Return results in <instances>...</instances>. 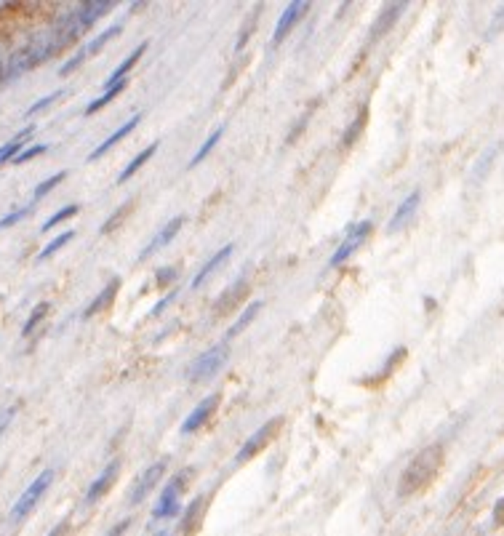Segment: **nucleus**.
Wrapping results in <instances>:
<instances>
[{
    "label": "nucleus",
    "mask_w": 504,
    "mask_h": 536,
    "mask_svg": "<svg viewBox=\"0 0 504 536\" xmlns=\"http://www.w3.org/2000/svg\"><path fill=\"white\" fill-rule=\"evenodd\" d=\"M64 534H67V523H59V526H57V528H54L48 536H64Z\"/></svg>",
    "instance_id": "obj_38"
},
{
    "label": "nucleus",
    "mask_w": 504,
    "mask_h": 536,
    "mask_svg": "<svg viewBox=\"0 0 504 536\" xmlns=\"http://www.w3.org/2000/svg\"><path fill=\"white\" fill-rule=\"evenodd\" d=\"M230 251H232V246H224V248H219V251H216L214 257L208 259V261H205V264H203V267H201V272H198V275L192 278V288H198V286H203V280L208 278V275H211V272H214V270H216V267L222 264L224 259L230 257Z\"/></svg>",
    "instance_id": "obj_20"
},
{
    "label": "nucleus",
    "mask_w": 504,
    "mask_h": 536,
    "mask_svg": "<svg viewBox=\"0 0 504 536\" xmlns=\"http://www.w3.org/2000/svg\"><path fill=\"white\" fill-rule=\"evenodd\" d=\"M419 200H422V195H419V190L416 192H411L408 198L398 206V211H395V217H392V221H390V232H398L401 227H403L408 219L414 217V211H416V206H419Z\"/></svg>",
    "instance_id": "obj_14"
},
{
    "label": "nucleus",
    "mask_w": 504,
    "mask_h": 536,
    "mask_svg": "<svg viewBox=\"0 0 504 536\" xmlns=\"http://www.w3.org/2000/svg\"><path fill=\"white\" fill-rule=\"evenodd\" d=\"M46 312H48V301H41V304H35V310L30 312V318L24 323V328H21V337H30L32 331H35V326L46 318Z\"/></svg>",
    "instance_id": "obj_27"
},
{
    "label": "nucleus",
    "mask_w": 504,
    "mask_h": 536,
    "mask_svg": "<svg viewBox=\"0 0 504 536\" xmlns=\"http://www.w3.org/2000/svg\"><path fill=\"white\" fill-rule=\"evenodd\" d=\"M365 120H368V110H365V107H361V110H358V115H355V120H352V126H350V131L344 134V139H342L344 147H350L352 141L361 137V131H363Z\"/></svg>",
    "instance_id": "obj_25"
},
{
    "label": "nucleus",
    "mask_w": 504,
    "mask_h": 536,
    "mask_svg": "<svg viewBox=\"0 0 504 536\" xmlns=\"http://www.w3.org/2000/svg\"><path fill=\"white\" fill-rule=\"evenodd\" d=\"M121 473V461L115 459V461H110L104 470H101V475L88 486V491H85V504H94V502H99L110 488H112V483H115V477Z\"/></svg>",
    "instance_id": "obj_8"
},
{
    "label": "nucleus",
    "mask_w": 504,
    "mask_h": 536,
    "mask_svg": "<svg viewBox=\"0 0 504 536\" xmlns=\"http://www.w3.org/2000/svg\"><path fill=\"white\" fill-rule=\"evenodd\" d=\"M190 475H192V470H182L179 475L165 486V491L161 494L158 504H155V510H152V520H165V517L179 515V497H182L184 483L190 480Z\"/></svg>",
    "instance_id": "obj_2"
},
{
    "label": "nucleus",
    "mask_w": 504,
    "mask_h": 536,
    "mask_svg": "<svg viewBox=\"0 0 504 536\" xmlns=\"http://www.w3.org/2000/svg\"><path fill=\"white\" fill-rule=\"evenodd\" d=\"M155 536H168V534H155Z\"/></svg>",
    "instance_id": "obj_39"
},
{
    "label": "nucleus",
    "mask_w": 504,
    "mask_h": 536,
    "mask_svg": "<svg viewBox=\"0 0 504 536\" xmlns=\"http://www.w3.org/2000/svg\"><path fill=\"white\" fill-rule=\"evenodd\" d=\"M281 424H283V419H281V417H278V419H270L267 424H262V427H259V430H256L254 435H251L248 440H245V443H243V448L238 451L235 461H238V464H243V461H248V459L256 457V454L262 451L264 446H267V443L272 440V435H275V433L281 430Z\"/></svg>",
    "instance_id": "obj_5"
},
{
    "label": "nucleus",
    "mask_w": 504,
    "mask_h": 536,
    "mask_svg": "<svg viewBox=\"0 0 504 536\" xmlns=\"http://www.w3.org/2000/svg\"><path fill=\"white\" fill-rule=\"evenodd\" d=\"M32 131H35V126H27V128H24V131H19V134L8 141V144H3V147H0V166H3V163H8V160H14L17 155H19L21 147H24V144H27V139L32 137Z\"/></svg>",
    "instance_id": "obj_16"
},
{
    "label": "nucleus",
    "mask_w": 504,
    "mask_h": 536,
    "mask_svg": "<svg viewBox=\"0 0 504 536\" xmlns=\"http://www.w3.org/2000/svg\"><path fill=\"white\" fill-rule=\"evenodd\" d=\"M245 294H248V283H245L243 278L235 280V283L224 291L222 297L216 299V304H214V315H216V318H224V315L235 312V307H238L243 299H245Z\"/></svg>",
    "instance_id": "obj_7"
},
{
    "label": "nucleus",
    "mask_w": 504,
    "mask_h": 536,
    "mask_svg": "<svg viewBox=\"0 0 504 536\" xmlns=\"http://www.w3.org/2000/svg\"><path fill=\"white\" fill-rule=\"evenodd\" d=\"M139 120H141V115H134V118L128 120V123H123V126H121V128H118V131H115V134H112V137H107V139L101 141L99 147H97V150H94V152H91V160L101 158V155H104V152H107V150H110V147H112V144H115V141H121L123 137H125V134H128V131H134V128H137V123H139Z\"/></svg>",
    "instance_id": "obj_18"
},
{
    "label": "nucleus",
    "mask_w": 504,
    "mask_h": 536,
    "mask_svg": "<svg viewBox=\"0 0 504 536\" xmlns=\"http://www.w3.org/2000/svg\"><path fill=\"white\" fill-rule=\"evenodd\" d=\"M59 97H61V91H54V94H48V97H43L41 101H35V104H32V107L27 110V115H35V112H41V110H46V107H48L51 101H54V99H59Z\"/></svg>",
    "instance_id": "obj_35"
},
{
    "label": "nucleus",
    "mask_w": 504,
    "mask_h": 536,
    "mask_svg": "<svg viewBox=\"0 0 504 536\" xmlns=\"http://www.w3.org/2000/svg\"><path fill=\"white\" fill-rule=\"evenodd\" d=\"M72 238H75V232H72V230H67V232L57 235V238L51 240V243H48V246L43 248L41 254H38V261H43V259H48V257H54V254H57L59 248H64V246H67V243H70Z\"/></svg>",
    "instance_id": "obj_26"
},
{
    "label": "nucleus",
    "mask_w": 504,
    "mask_h": 536,
    "mask_svg": "<svg viewBox=\"0 0 504 536\" xmlns=\"http://www.w3.org/2000/svg\"><path fill=\"white\" fill-rule=\"evenodd\" d=\"M17 411H19V403H14V406H8L3 414H0V435L8 430V424H11V419L17 417Z\"/></svg>",
    "instance_id": "obj_34"
},
{
    "label": "nucleus",
    "mask_w": 504,
    "mask_h": 536,
    "mask_svg": "<svg viewBox=\"0 0 504 536\" xmlns=\"http://www.w3.org/2000/svg\"><path fill=\"white\" fill-rule=\"evenodd\" d=\"M403 11H405L403 3H392L387 11H382V17L376 19V24H374V27H371V38H374V40L382 38V32H387V30H390V27L398 21V17H401Z\"/></svg>",
    "instance_id": "obj_15"
},
{
    "label": "nucleus",
    "mask_w": 504,
    "mask_h": 536,
    "mask_svg": "<svg viewBox=\"0 0 504 536\" xmlns=\"http://www.w3.org/2000/svg\"><path fill=\"white\" fill-rule=\"evenodd\" d=\"M144 48H147V43H141V46H137V48L131 51V57H128V59H125V61H121V67H115V72H112V75L107 78V83H104V86H107V88H112L115 83H121L123 75H125V72H128V70H131V67L137 64V59H139L141 54H144Z\"/></svg>",
    "instance_id": "obj_22"
},
{
    "label": "nucleus",
    "mask_w": 504,
    "mask_h": 536,
    "mask_svg": "<svg viewBox=\"0 0 504 536\" xmlns=\"http://www.w3.org/2000/svg\"><path fill=\"white\" fill-rule=\"evenodd\" d=\"M216 406H219V395H211V397H205V400H201V403L195 406V411H192V414L187 417V421L182 424V433H192V430H198L203 421L216 411Z\"/></svg>",
    "instance_id": "obj_11"
},
{
    "label": "nucleus",
    "mask_w": 504,
    "mask_h": 536,
    "mask_svg": "<svg viewBox=\"0 0 504 536\" xmlns=\"http://www.w3.org/2000/svg\"><path fill=\"white\" fill-rule=\"evenodd\" d=\"M222 134H224V128H216V131H214V134H211L208 139L203 141V147H201V150H198V155H195V158L190 160V166H198V163H201V160L205 158V155H208V152H211L214 147H216V141L222 139Z\"/></svg>",
    "instance_id": "obj_29"
},
{
    "label": "nucleus",
    "mask_w": 504,
    "mask_h": 536,
    "mask_svg": "<svg viewBox=\"0 0 504 536\" xmlns=\"http://www.w3.org/2000/svg\"><path fill=\"white\" fill-rule=\"evenodd\" d=\"M307 8H310V3H288V6H285V11H283L281 19H278V27H275V32H272V46L283 43V38L291 32V27H294L296 21L302 19V14Z\"/></svg>",
    "instance_id": "obj_10"
},
{
    "label": "nucleus",
    "mask_w": 504,
    "mask_h": 536,
    "mask_svg": "<svg viewBox=\"0 0 504 536\" xmlns=\"http://www.w3.org/2000/svg\"><path fill=\"white\" fill-rule=\"evenodd\" d=\"M128 214H131V200H128V203H123L121 208H118L112 217L101 224V232H104V235H107V232H112V230H115V227H118V224H121V221L128 217Z\"/></svg>",
    "instance_id": "obj_28"
},
{
    "label": "nucleus",
    "mask_w": 504,
    "mask_h": 536,
    "mask_svg": "<svg viewBox=\"0 0 504 536\" xmlns=\"http://www.w3.org/2000/svg\"><path fill=\"white\" fill-rule=\"evenodd\" d=\"M371 227H374L371 221H361V224H355V227L347 232V238H344L342 246L334 251V257H331L328 264H331V267H339L344 259H350V254H352L358 246H363V240L371 235Z\"/></svg>",
    "instance_id": "obj_6"
},
{
    "label": "nucleus",
    "mask_w": 504,
    "mask_h": 536,
    "mask_svg": "<svg viewBox=\"0 0 504 536\" xmlns=\"http://www.w3.org/2000/svg\"><path fill=\"white\" fill-rule=\"evenodd\" d=\"M165 473V464L163 461H158V464H152V467H147L144 473L139 475V480L134 483V491H131V497H128V502L131 504H141L144 502V497L155 488V483L161 480V475Z\"/></svg>",
    "instance_id": "obj_9"
},
{
    "label": "nucleus",
    "mask_w": 504,
    "mask_h": 536,
    "mask_svg": "<svg viewBox=\"0 0 504 536\" xmlns=\"http://www.w3.org/2000/svg\"><path fill=\"white\" fill-rule=\"evenodd\" d=\"M118 288H121V280H112L104 291H101L99 297L94 299L88 307H85V312H83V318H91V315H97L99 310H104V307H110L112 304V299H115V294H118Z\"/></svg>",
    "instance_id": "obj_17"
},
{
    "label": "nucleus",
    "mask_w": 504,
    "mask_h": 536,
    "mask_svg": "<svg viewBox=\"0 0 504 536\" xmlns=\"http://www.w3.org/2000/svg\"><path fill=\"white\" fill-rule=\"evenodd\" d=\"M110 8H112L110 0H107V3H104V0H97V3H85V6H81L78 17H75V30H88V27L99 19V17H104Z\"/></svg>",
    "instance_id": "obj_12"
},
{
    "label": "nucleus",
    "mask_w": 504,
    "mask_h": 536,
    "mask_svg": "<svg viewBox=\"0 0 504 536\" xmlns=\"http://www.w3.org/2000/svg\"><path fill=\"white\" fill-rule=\"evenodd\" d=\"M182 224H184V217H174V219H171V221H168V224L163 227L161 232L155 235V240H152V243H150V246H147V248L141 251V257H139V259H147V257H150V254H155L158 248H163V246H168L171 240L177 238V232L182 230Z\"/></svg>",
    "instance_id": "obj_13"
},
{
    "label": "nucleus",
    "mask_w": 504,
    "mask_h": 536,
    "mask_svg": "<svg viewBox=\"0 0 504 536\" xmlns=\"http://www.w3.org/2000/svg\"><path fill=\"white\" fill-rule=\"evenodd\" d=\"M155 152H158V144H150L147 150H141L139 155H137V158L131 160V163H128V166H125V168H123V171H121V177H118V184H123V181H128V179L134 177V174H137V171H139L141 166H144L147 160L152 158Z\"/></svg>",
    "instance_id": "obj_21"
},
{
    "label": "nucleus",
    "mask_w": 504,
    "mask_h": 536,
    "mask_svg": "<svg viewBox=\"0 0 504 536\" xmlns=\"http://www.w3.org/2000/svg\"><path fill=\"white\" fill-rule=\"evenodd\" d=\"M443 467V446H427L416 457L411 459V464L405 467V473L401 475V494H416L424 486H430L435 475Z\"/></svg>",
    "instance_id": "obj_1"
},
{
    "label": "nucleus",
    "mask_w": 504,
    "mask_h": 536,
    "mask_svg": "<svg viewBox=\"0 0 504 536\" xmlns=\"http://www.w3.org/2000/svg\"><path fill=\"white\" fill-rule=\"evenodd\" d=\"M43 152H48V144H35V147H30V150L19 152V155L14 158V163H17V166H24V163H30V160L43 155Z\"/></svg>",
    "instance_id": "obj_32"
},
{
    "label": "nucleus",
    "mask_w": 504,
    "mask_h": 536,
    "mask_svg": "<svg viewBox=\"0 0 504 536\" xmlns=\"http://www.w3.org/2000/svg\"><path fill=\"white\" fill-rule=\"evenodd\" d=\"M51 480H54V470H43L41 475L35 477V480L21 491V497L17 499V504H14V510H11V520H14V523L21 520V517L38 504V499L46 494V488L51 486Z\"/></svg>",
    "instance_id": "obj_3"
},
{
    "label": "nucleus",
    "mask_w": 504,
    "mask_h": 536,
    "mask_svg": "<svg viewBox=\"0 0 504 536\" xmlns=\"http://www.w3.org/2000/svg\"><path fill=\"white\" fill-rule=\"evenodd\" d=\"M121 30H123L121 24H112L110 30H104L101 35H97V38L91 40V43H88L85 48H81V54H78V57H81L83 61L88 59V57H94V54H97V51H99V48H101V46H107V43H110V40L115 38V35H121Z\"/></svg>",
    "instance_id": "obj_19"
},
{
    "label": "nucleus",
    "mask_w": 504,
    "mask_h": 536,
    "mask_svg": "<svg viewBox=\"0 0 504 536\" xmlns=\"http://www.w3.org/2000/svg\"><path fill=\"white\" fill-rule=\"evenodd\" d=\"M125 528H131V520H121V523H118V526H115V528H112L107 536H123L125 534Z\"/></svg>",
    "instance_id": "obj_37"
},
{
    "label": "nucleus",
    "mask_w": 504,
    "mask_h": 536,
    "mask_svg": "<svg viewBox=\"0 0 504 536\" xmlns=\"http://www.w3.org/2000/svg\"><path fill=\"white\" fill-rule=\"evenodd\" d=\"M227 355H230L227 341L216 344V347H211V350H205V353H203V355L198 357L192 366H190V379H192V381H205L208 377H214L224 363H227Z\"/></svg>",
    "instance_id": "obj_4"
},
{
    "label": "nucleus",
    "mask_w": 504,
    "mask_h": 536,
    "mask_svg": "<svg viewBox=\"0 0 504 536\" xmlns=\"http://www.w3.org/2000/svg\"><path fill=\"white\" fill-rule=\"evenodd\" d=\"M259 310H262V301H254V304H248V307H245V312H243L241 318H238V323H235V326H232V328L227 331V337H230V339L238 337L243 328H245V326H248L251 320L259 315Z\"/></svg>",
    "instance_id": "obj_24"
},
{
    "label": "nucleus",
    "mask_w": 504,
    "mask_h": 536,
    "mask_svg": "<svg viewBox=\"0 0 504 536\" xmlns=\"http://www.w3.org/2000/svg\"><path fill=\"white\" fill-rule=\"evenodd\" d=\"M64 177H67V174H64V171H59V174H54V177H51V179H46V181H41V184L35 187V192H32V198H35V200H41L43 195H48V192H51V190H54V187H57L59 181H64Z\"/></svg>",
    "instance_id": "obj_31"
},
{
    "label": "nucleus",
    "mask_w": 504,
    "mask_h": 536,
    "mask_svg": "<svg viewBox=\"0 0 504 536\" xmlns=\"http://www.w3.org/2000/svg\"><path fill=\"white\" fill-rule=\"evenodd\" d=\"M78 208H81V206H78V203H72V206H67V208H61V211H57L54 217L48 219L46 224H43V232H46V230H54V227H57L59 221H64V219L75 217V214H78Z\"/></svg>",
    "instance_id": "obj_30"
},
{
    "label": "nucleus",
    "mask_w": 504,
    "mask_h": 536,
    "mask_svg": "<svg viewBox=\"0 0 504 536\" xmlns=\"http://www.w3.org/2000/svg\"><path fill=\"white\" fill-rule=\"evenodd\" d=\"M27 214H30V208H17L14 214H8V217L0 219V230H8V227H14V224H17L19 219L27 217Z\"/></svg>",
    "instance_id": "obj_33"
},
{
    "label": "nucleus",
    "mask_w": 504,
    "mask_h": 536,
    "mask_svg": "<svg viewBox=\"0 0 504 536\" xmlns=\"http://www.w3.org/2000/svg\"><path fill=\"white\" fill-rule=\"evenodd\" d=\"M123 86H125V80L115 83L112 88H107V94H101L99 99H94L91 104H88V107H85V115H94V112H99L101 107H107V104H110V101L115 99V97H118V94L123 91Z\"/></svg>",
    "instance_id": "obj_23"
},
{
    "label": "nucleus",
    "mask_w": 504,
    "mask_h": 536,
    "mask_svg": "<svg viewBox=\"0 0 504 536\" xmlns=\"http://www.w3.org/2000/svg\"><path fill=\"white\" fill-rule=\"evenodd\" d=\"M171 280H177V270H161V275H158V286H168Z\"/></svg>",
    "instance_id": "obj_36"
}]
</instances>
